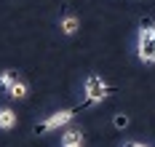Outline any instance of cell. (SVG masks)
<instances>
[{"mask_svg": "<svg viewBox=\"0 0 155 147\" xmlns=\"http://www.w3.org/2000/svg\"><path fill=\"white\" fill-rule=\"evenodd\" d=\"M112 123H115V129H126V126H128V115H115V120H112Z\"/></svg>", "mask_w": 155, "mask_h": 147, "instance_id": "9c48e42d", "label": "cell"}, {"mask_svg": "<svg viewBox=\"0 0 155 147\" xmlns=\"http://www.w3.org/2000/svg\"><path fill=\"white\" fill-rule=\"evenodd\" d=\"M16 78H19V75H16L14 70H5V72H0V88H3V91H11V86L16 83Z\"/></svg>", "mask_w": 155, "mask_h": 147, "instance_id": "ba28073f", "label": "cell"}, {"mask_svg": "<svg viewBox=\"0 0 155 147\" xmlns=\"http://www.w3.org/2000/svg\"><path fill=\"white\" fill-rule=\"evenodd\" d=\"M16 123H19V118H16L14 110L11 107H0V129L8 131V129H14Z\"/></svg>", "mask_w": 155, "mask_h": 147, "instance_id": "5b68a950", "label": "cell"}, {"mask_svg": "<svg viewBox=\"0 0 155 147\" xmlns=\"http://www.w3.org/2000/svg\"><path fill=\"white\" fill-rule=\"evenodd\" d=\"M110 94H115V88H112V86H107V83L102 80L99 75H88V78H86V99L80 102V107H78V110L94 107V104L104 102Z\"/></svg>", "mask_w": 155, "mask_h": 147, "instance_id": "7a4b0ae2", "label": "cell"}, {"mask_svg": "<svg viewBox=\"0 0 155 147\" xmlns=\"http://www.w3.org/2000/svg\"><path fill=\"white\" fill-rule=\"evenodd\" d=\"M78 27H80V21H78V16H72L70 11H67V14L62 16V21H59V30H62L64 35H75Z\"/></svg>", "mask_w": 155, "mask_h": 147, "instance_id": "277c9868", "label": "cell"}, {"mask_svg": "<svg viewBox=\"0 0 155 147\" xmlns=\"http://www.w3.org/2000/svg\"><path fill=\"white\" fill-rule=\"evenodd\" d=\"M137 51H139V62L142 64H155V21L153 19H142L139 24V43H137Z\"/></svg>", "mask_w": 155, "mask_h": 147, "instance_id": "6da1fadb", "label": "cell"}, {"mask_svg": "<svg viewBox=\"0 0 155 147\" xmlns=\"http://www.w3.org/2000/svg\"><path fill=\"white\" fill-rule=\"evenodd\" d=\"M67 147H83V145H67Z\"/></svg>", "mask_w": 155, "mask_h": 147, "instance_id": "8fae6325", "label": "cell"}, {"mask_svg": "<svg viewBox=\"0 0 155 147\" xmlns=\"http://www.w3.org/2000/svg\"><path fill=\"white\" fill-rule=\"evenodd\" d=\"M27 94H30V86H27V80L19 75L16 83L11 86V91H8V96H11V99H27Z\"/></svg>", "mask_w": 155, "mask_h": 147, "instance_id": "8992f818", "label": "cell"}, {"mask_svg": "<svg viewBox=\"0 0 155 147\" xmlns=\"http://www.w3.org/2000/svg\"><path fill=\"white\" fill-rule=\"evenodd\" d=\"M78 113V107L75 110H59V113H54V115H48L46 120H40V123H35V136H40V134H46V131H56V129H62V126H67L72 118H75Z\"/></svg>", "mask_w": 155, "mask_h": 147, "instance_id": "3957f363", "label": "cell"}, {"mask_svg": "<svg viewBox=\"0 0 155 147\" xmlns=\"http://www.w3.org/2000/svg\"><path fill=\"white\" fill-rule=\"evenodd\" d=\"M123 147H144V145H142V142H126Z\"/></svg>", "mask_w": 155, "mask_h": 147, "instance_id": "30bf717a", "label": "cell"}, {"mask_svg": "<svg viewBox=\"0 0 155 147\" xmlns=\"http://www.w3.org/2000/svg\"><path fill=\"white\" fill-rule=\"evenodd\" d=\"M67 145H83V131L80 129H67L62 134V147Z\"/></svg>", "mask_w": 155, "mask_h": 147, "instance_id": "52a82bcc", "label": "cell"}]
</instances>
